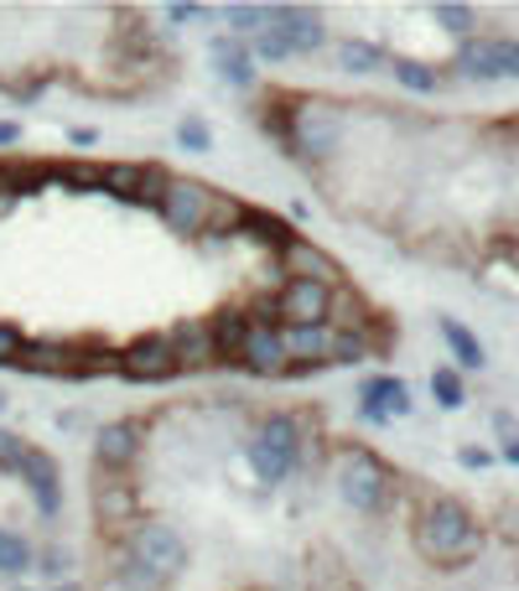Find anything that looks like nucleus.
Returning <instances> with one entry per match:
<instances>
[{
    "label": "nucleus",
    "instance_id": "obj_1",
    "mask_svg": "<svg viewBox=\"0 0 519 591\" xmlns=\"http://www.w3.org/2000/svg\"><path fill=\"white\" fill-rule=\"evenodd\" d=\"M286 156L307 161V167H322L338 156L343 146V104L328 99V94H292L286 104Z\"/></svg>",
    "mask_w": 519,
    "mask_h": 591
},
{
    "label": "nucleus",
    "instance_id": "obj_2",
    "mask_svg": "<svg viewBox=\"0 0 519 591\" xmlns=\"http://www.w3.org/2000/svg\"><path fill=\"white\" fill-rule=\"evenodd\" d=\"M415 550L432 566H463L484 550V529L467 514V504L457 498H432L415 514Z\"/></svg>",
    "mask_w": 519,
    "mask_h": 591
},
{
    "label": "nucleus",
    "instance_id": "obj_3",
    "mask_svg": "<svg viewBox=\"0 0 519 591\" xmlns=\"http://www.w3.org/2000/svg\"><path fill=\"white\" fill-rule=\"evenodd\" d=\"M301 452H307V431H301V421L286 415V410H271V415L260 421L255 441L244 446V462H250L255 483L276 488V483H286V477L296 473Z\"/></svg>",
    "mask_w": 519,
    "mask_h": 591
},
{
    "label": "nucleus",
    "instance_id": "obj_4",
    "mask_svg": "<svg viewBox=\"0 0 519 591\" xmlns=\"http://www.w3.org/2000/svg\"><path fill=\"white\" fill-rule=\"evenodd\" d=\"M332 483H338V498H343L353 514H384V508L395 504V473H390V462L374 456L369 446H343Z\"/></svg>",
    "mask_w": 519,
    "mask_h": 591
},
{
    "label": "nucleus",
    "instance_id": "obj_5",
    "mask_svg": "<svg viewBox=\"0 0 519 591\" xmlns=\"http://www.w3.org/2000/svg\"><path fill=\"white\" fill-rule=\"evenodd\" d=\"M213 198H219V187H208L203 177H172L167 192H161L156 219L167 223L177 239H203L208 219H213Z\"/></svg>",
    "mask_w": 519,
    "mask_h": 591
},
{
    "label": "nucleus",
    "instance_id": "obj_6",
    "mask_svg": "<svg viewBox=\"0 0 519 591\" xmlns=\"http://www.w3.org/2000/svg\"><path fill=\"white\" fill-rule=\"evenodd\" d=\"M125 556H136L140 566L156 571L161 581L188 571V540H182L167 519H136V529L125 535Z\"/></svg>",
    "mask_w": 519,
    "mask_h": 591
},
{
    "label": "nucleus",
    "instance_id": "obj_7",
    "mask_svg": "<svg viewBox=\"0 0 519 591\" xmlns=\"http://www.w3.org/2000/svg\"><path fill=\"white\" fill-rule=\"evenodd\" d=\"M120 379L130 384H167L177 379V353L167 333H140L120 348Z\"/></svg>",
    "mask_w": 519,
    "mask_h": 591
},
{
    "label": "nucleus",
    "instance_id": "obj_8",
    "mask_svg": "<svg viewBox=\"0 0 519 591\" xmlns=\"http://www.w3.org/2000/svg\"><path fill=\"white\" fill-rule=\"evenodd\" d=\"M332 291L338 286H317V281H280V291L271 296V302H276V321L280 327H328Z\"/></svg>",
    "mask_w": 519,
    "mask_h": 591
},
{
    "label": "nucleus",
    "instance_id": "obj_9",
    "mask_svg": "<svg viewBox=\"0 0 519 591\" xmlns=\"http://www.w3.org/2000/svg\"><path fill=\"white\" fill-rule=\"evenodd\" d=\"M140 446H146V425L140 421H104L94 431V462H99L104 477H125L140 462Z\"/></svg>",
    "mask_w": 519,
    "mask_h": 591
},
{
    "label": "nucleus",
    "instance_id": "obj_10",
    "mask_svg": "<svg viewBox=\"0 0 519 591\" xmlns=\"http://www.w3.org/2000/svg\"><path fill=\"white\" fill-rule=\"evenodd\" d=\"M234 363H240L250 379H286L292 358H286V348H280V327H271V321H250V338L240 342Z\"/></svg>",
    "mask_w": 519,
    "mask_h": 591
},
{
    "label": "nucleus",
    "instance_id": "obj_11",
    "mask_svg": "<svg viewBox=\"0 0 519 591\" xmlns=\"http://www.w3.org/2000/svg\"><path fill=\"white\" fill-rule=\"evenodd\" d=\"M276 265L286 271V281H317V286H343V265L332 260L322 244H311L307 234H296L286 250L276 254Z\"/></svg>",
    "mask_w": 519,
    "mask_h": 591
},
{
    "label": "nucleus",
    "instance_id": "obj_12",
    "mask_svg": "<svg viewBox=\"0 0 519 591\" xmlns=\"http://www.w3.org/2000/svg\"><path fill=\"white\" fill-rule=\"evenodd\" d=\"M21 483H27L36 514H42L47 524L63 514V467H57V456H52V452L32 446V452H27V462H21Z\"/></svg>",
    "mask_w": 519,
    "mask_h": 591
},
{
    "label": "nucleus",
    "instance_id": "obj_13",
    "mask_svg": "<svg viewBox=\"0 0 519 591\" xmlns=\"http://www.w3.org/2000/svg\"><path fill=\"white\" fill-rule=\"evenodd\" d=\"M208 57H213V73H219L229 88H240V94L260 88V68H255V57H250V42H244V36L219 32L208 42Z\"/></svg>",
    "mask_w": 519,
    "mask_h": 591
},
{
    "label": "nucleus",
    "instance_id": "obj_14",
    "mask_svg": "<svg viewBox=\"0 0 519 591\" xmlns=\"http://www.w3.org/2000/svg\"><path fill=\"white\" fill-rule=\"evenodd\" d=\"M167 338H172V353H177V373H203V369L219 363V353H213V333H208V317H182Z\"/></svg>",
    "mask_w": 519,
    "mask_h": 591
},
{
    "label": "nucleus",
    "instance_id": "obj_15",
    "mask_svg": "<svg viewBox=\"0 0 519 591\" xmlns=\"http://www.w3.org/2000/svg\"><path fill=\"white\" fill-rule=\"evenodd\" d=\"M271 27L286 36L292 57H307V52H317L328 42V27H322V17H317L311 6H276V11H271Z\"/></svg>",
    "mask_w": 519,
    "mask_h": 591
},
{
    "label": "nucleus",
    "instance_id": "obj_16",
    "mask_svg": "<svg viewBox=\"0 0 519 591\" xmlns=\"http://www.w3.org/2000/svg\"><path fill=\"white\" fill-rule=\"evenodd\" d=\"M73 353H78V342H63V338H27V348H21V358H17V369H21V373H32V379H68Z\"/></svg>",
    "mask_w": 519,
    "mask_h": 591
},
{
    "label": "nucleus",
    "instance_id": "obj_17",
    "mask_svg": "<svg viewBox=\"0 0 519 591\" xmlns=\"http://www.w3.org/2000/svg\"><path fill=\"white\" fill-rule=\"evenodd\" d=\"M234 239H250V244H260V250L276 260V254L296 239V229H292V219H280V213H271V208H250V203H244V219H240V234H234Z\"/></svg>",
    "mask_w": 519,
    "mask_h": 591
},
{
    "label": "nucleus",
    "instance_id": "obj_18",
    "mask_svg": "<svg viewBox=\"0 0 519 591\" xmlns=\"http://www.w3.org/2000/svg\"><path fill=\"white\" fill-rule=\"evenodd\" d=\"M136 514H140L136 483H125V477H104L99 488H94V519L99 524L120 529V524H136Z\"/></svg>",
    "mask_w": 519,
    "mask_h": 591
},
{
    "label": "nucleus",
    "instance_id": "obj_19",
    "mask_svg": "<svg viewBox=\"0 0 519 591\" xmlns=\"http://www.w3.org/2000/svg\"><path fill=\"white\" fill-rule=\"evenodd\" d=\"M328 327H332V333H359V338H374L380 312H374V306L363 302L359 291L343 281V286L332 291V317H328Z\"/></svg>",
    "mask_w": 519,
    "mask_h": 591
},
{
    "label": "nucleus",
    "instance_id": "obj_20",
    "mask_svg": "<svg viewBox=\"0 0 519 591\" xmlns=\"http://www.w3.org/2000/svg\"><path fill=\"white\" fill-rule=\"evenodd\" d=\"M280 348L296 369H328L332 327H280Z\"/></svg>",
    "mask_w": 519,
    "mask_h": 591
},
{
    "label": "nucleus",
    "instance_id": "obj_21",
    "mask_svg": "<svg viewBox=\"0 0 519 591\" xmlns=\"http://www.w3.org/2000/svg\"><path fill=\"white\" fill-rule=\"evenodd\" d=\"M250 306L240 302H229L219 306L213 317H208V333H213V353H219V363H234V353H240V342L250 338Z\"/></svg>",
    "mask_w": 519,
    "mask_h": 591
},
{
    "label": "nucleus",
    "instance_id": "obj_22",
    "mask_svg": "<svg viewBox=\"0 0 519 591\" xmlns=\"http://www.w3.org/2000/svg\"><path fill=\"white\" fill-rule=\"evenodd\" d=\"M359 400L363 405H380L390 421H405L415 410V400H411V384L405 379H395V373H369L359 384Z\"/></svg>",
    "mask_w": 519,
    "mask_h": 591
},
{
    "label": "nucleus",
    "instance_id": "obj_23",
    "mask_svg": "<svg viewBox=\"0 0 519 591\" xmlns=\"http://www.w3.org/2000/svg\"><path fill=\"white\" fill-rule=\"evenodd\" d=\"M436 333H442V342H447L452 358H457V363H452L457 373H478V369L488 363V353H484V342H478V333H473V327H463L457 317H436Z\"/></svg>",
    "mask_w": 519,
    "mask_h": 591
},
{
    "label": "nucleus",
    "instance_id": "obj_24",
    "mask_svg": "<svg viewBox=\"0 0 519 591\" xmlns=\"http://www.w3.org/2000/svg\"><path fill=\"white\" fill-rule=\"evenodd\" d=\"M338 68L353 73V78H363V73L390 68V52H384L380 42H363V36H343V42H338Z\"/></svg>",
    "mask_w": 519,
    "mask_h": 591
},
{
    "label": "nucleus",
    "instance_id": "obj_25",
    "mask_svg": "<svg viewBox=\"0 0 519 591\" xmlns=\"http://www.w3.org/2000/svg\"><path fill=\"white\" fill-rule=\"evenodd\" d=\"M68 379H120V348H104V342H78Z\"/></svg>",
    "mask_w": 519,
    "mask_h": 591
},
{
    "label": "nucleus",
    "instance_id": "obj_26",
    "mask_svg": "<svg viewBox=\"0 0 519 591\" xmlns=\"http://www.w3.org/2000/svg\"><path fill=\"white\" fill-rule=\"evenodd\" d=\"M140 171H146V161H109V167H99V192H104V198H115V203L136 208Z\"/></svg>",
    "mask_w": 519,
    "mask_h": 591
},
{
    "label": "nucleus",
    "instance_id": "obj_27",
    "mask_svg": "<svg viewBox=\"0 0 519 591\" xmlns=\"http://www.w3.org/2000/svg\"><path fill=\"white\" fill-rule=\"evenodd\" d=\"M109 591H167V581L156 571H146L136 556H120L109 566Z\"/></svg>",
    "mask_w": 519,
    "mask_h": 591
},
{
    "label": "nucleus",
    "instance_id": "obj_28",
    "mask_svg": "<svg viewBox=\"0 0 519 591\" xmlns=\"http://www.w3.org/2000/svg\"><path fill=\"white\" fill-rule=\"evenodd\" d=\"M390 73H395L400 88H411V94H436L442 88V73L432 63H421V57H390Z\"/></svg>",
    "mask_w": 519,
    "mask_h": 591
},
{
    "label": "nucleus",
    "instance_id": "obj_29",
    "mask_svg": "<svg viewBox=\"0 0 519 591\" xmlns=\"http://www.w3.org/2000/svg\"><path fill=\"white\" fill-rule=\"evenodd\" d=\"M36 566V550L27 535L17 529H6V540H0V576H27Z\"/></svg>",
    "mask_w": 519,
    "mask_h": 591
},
{
    "label": "nucleus",
    "instance_id": "obj_30",
    "mask_svg": "<svg viewBox=\"0 0 519 591\" xmlns=\"http://www.w3.org/2000/svg\"><path fill=\"white\" fill-rule=\"evenodd\" d=\"M271 11H276V6H224L229 36H260L271 27Z\"/></svg>",
    "mask_w": 519,
    "mask_h": 591
},
{
    "label": "nucleus",
    "instance_id": "obj_31",
    "mask_svg": "<svg viewBox=\"0 0 519 591\" xmlns=\"http://www.w3.org/2000/svg\"><path fill=\"white\" fill-rule=\"evenodd\" d=\"M432 21L442 27V32H452V36H473V27H478V11H473V6H457V0H436V6H432Z\"/></svg>",
    "mask_w": 519,
    "mask_h": 591
},
{
    "label": "nucleus",
    "instance_id": "obj_32",
    "mask_svg": "<svg viewBox=\"0 0 519 591\" xmlns=\"http://www.w3.org/2000/svg\"><path fill=\"white\" fill-rule=\"evenodd\" d=\"M432 394H436V405H442V410H463V405H467V384H463V373L452 369V363L432 369Z\"/></svg>",
    "mask_w": 519,
    "mask_h": 591
},
{
    "label": "nucleus",
    "instance_id": "obj_33",
    "mask_svg": "<svg viewBox=\"0 0 519 591\" xmlns=\"http://www.w3.org/2000/svg\"><path fill=\"white\" fill-rule=\"evenodd\" d=\"M363 358H374V338H359V333H332V348H328V363H363Z\"/></svg>",
    "mask_w": 519,
    "mask_h": 591
},
{
    "label": "nucleus",
    "instance_id": "obj_34",
    "mask_svg": "<svg viewBox=\"0 0 519 591\" xmlns=\"http://www.w3.org/2000/svg\"><path fill=\"white\" fill-rule=\"evenodd\" d=\"M177 146L192 156H208L213 151V130H208V119L203 115H182L177 119Z\"/></svg>",
    "mask_w": 519,
    "mask_h": 591
},
{
    "label": "nucleus",
    "instance_id": "obj_35",
    "mask_svg": "<svg viewBox=\"0 0 519 591\" xmlns=\"http://www.w3.org/2000/svg\"><path fill=\"white\" fill-rule=\"evenodd\" d=\"M167 182H172V171L156 167V161H146V171H140V192H136V208H161V192H167Z\"/></svg>",
    "mask_w": 519,
    "mask_h": 591
},
{
    "label": "nucleus",
    "instance_id": "obj_36",
    "mask_svg": "<svg viewBox=\"0 0 519 591\" xmlns=\"http://www.w3.org/2000/svg\"><path fill=\"white\" fill-rule=\"evenodd\" d=\"M27 452H32V441L0 425V473H6V477H21V462H27Z\"/></svg>",
    "mask_w": 519,
    "mask_h": 591
},
{
    "label": "nucleus",
    "instance_id": "obj_37",
    "mask_svg": "<svg viewBox=\"0 0 519 591\" xmlns=\"http://www.w3.org/2000/svg\"><path fill=\"white\" fill-rule=\"evenodd\" d=\"M57 187H68V192H99V167L63 161V167H57Z\"/></svg>",
    "mask_w": 519,
    "mask_h": 591
},
{
    "label": "nucleus",
    "instance_id": "obj_38",
    "mask_svg": "<svg viewBox=\"0 0 519 591\" xmlns=\"http://www.w3.org/2000/svg\"><path fill=\"white\" fill-rule=\"evenodd\" d=\"M21 348H27V333H21L17 321H0V369H17Z\"/></svg>",
    "mask_w": 519,
    "mask_h": 591
},
{
    "label": "nucleus",
    "instance_id": "obj_39",
    "mask_svg": "<svg viewBox=\"0 0 519 591\" xmlns=\"http://www.w3.org/2000/svg\"><path fill=\"white\" fill-rule=\"evenodd\" d=\"M36 571L47 576V581H63V576L73 571V556H68V550H63V545H47V550L36 556Z\"/></svg>",
    "mask_w": 519,
    "mask_h": 591
},
{
    "label": "nucleus",
    "instance_id": "obj_40",
    "mask_svg": "<svg viewBox=\"0 0 519 591\" xmlns=\"http://www.w3.org/2000/svg\"><path fill=\"white\" fill-rule=\"evenodd\" d=\"M17 203H21V192H17V167H0V213H11Z\"/></svg>",
    "mask_w": 519,
    "mask_h": 591
},
{
    "label": "nucleus",
    "instance_id": "obj_41",
    "mask_svg": "<svg viewBox=\"0 0 519 591\" xmlns=\"http://www.w3.org/2000/svg\"><path fill=\"white\" fill-rule=\"evenodd\" d=\"M457 462H463L467 473H484V467H494V452H484V446H463Z\"/></svg>",
    "mask_w": 519,
    "mask_h": 591
},
{
    "label": "nucleus",
    "instance_id": "obj_42",
    "mask_svg": "<svg viewBox=\"0 0 519 591\" xmlns=\"http://www.w3.org/2000/svg\"><path fill=\"white\" fill-rule=\"evenodd\" d=\"M494 436H499V446L504 441H519V421L509 415V410H494Z\"/></svg>",
    "mask_w": 519,
    "mask_h": 591
},
{
    "label": "nucleus",
    "instance_id": "obj_43",
    "mask_svg": "<svg viewBox=\"0 0 519 591\" xmlns=\"http://www.w3.org/2000/svg\"><path fill=\"white\" fill-rule=\"evenodd\" d=\"M192 17H203V6H192V0H172V6H167V21H172V27H182V21H192Z\"/></svg>",
    "mask_w": 519,
    "mask_h": 591
},
{
    "label": "nucleus",
    "instance_id": "obj_44",
    "mask_svg": "<svg viewBox=\"0 0 519 591\" xmlns=\"http://www.w3.org/2000/svg\"><path fill=\"white\" fill-rule=\"evenodd\" d=\"M68 146H78V151H94V146H99V130H94V125H73V130H68Z\"/></svg>",
    "mask_w": 519,
    "mask_h": 591
},
{
    "label": "nucleus",
    "instance_id": "obj_45",
    "mask_svg": "<svg viewBox=\"0 0 519 591\" xmlns=\"http://www.w3.org/2000/svg\"><path fill=\"white\" fill-rule=\"evenodd\" d=\"M6 146H21V125H17V119H0V151H6Z\"/></svg>",
    "mask_w": 519,
    "mask_h": 591
},
{
    "label": "nucleus",
    "instance_id": "obj_46",
    "mask_svg": "<svg viewBox=\"0 0 519 591\" xmlns=\"http://www.w3.org/2000/svg\"><path fill=\"white\" fill-rule=\"evenodd\" d=\"M499 456H504V462H509V467H519V441H504V446H499Z\"/></svg>",
    "mask_w": 519,
    "mask_h": 591
},
{
    "label": "nucleus",
    "instance_id": "obj_47",
    "mask_svg": "<svg viewBox=\"0 0 519 591\" xmlns=\"http://www.w3.org/2000/svg\"><path fill=\"white\" fill-rule=\"evenodd\" d=\"M0 415H6V389H0Z\"/></svg>",
    "mask_w": 519,
    "mask_h": 591
},
{
    "label": "nucleus",
    "instance_id": "obj_48",
    "mask_svg": "<svg viewBox=\"0 0 519 591\" xmlns=\"http://www.w3.org/2000/svg\"><path fill=\"white\" fill-rule=\"evenodd\" d=\"M52 591H78V587H52Z\"/></svg>",
    "mask_w": 519,
    "mask_h": 591
},
{
    "label": "nucleus",
    "instance_id": "obj_49",
    "mask_svg": "<svg viewBox=\"0 0 519 591\" xmlns=\"http://www.w3.org/2000/svg\"><path fill=\"white\" fill-rule=\"evenodd\" d=\"M0 540H6V524H0Z\"/></svg>",
    "mask_w": 519,
    "mask_h": 591
}]
</instances>
